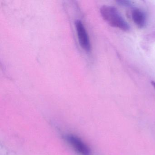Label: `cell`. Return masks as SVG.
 Listing matches in <instances>:
<instances>
[{
	"label": "cell",
	"instance_id": "obj_1",
	"mask_svg": "<svg viewBox=\"0 0 155 155\" xmlns=\"http://www.w3.org/2000/svg\"><path fill=\"white\" fill-rule=\"evenodd\" d=\"M100 13L103 19L111 27L125 31L129 30V25L115 7L102 6L100 8Z\"/></svg>",
	"mask_w": 155,
	"mask_h": 155
},
{
	"label": "cell",
	"instance_id": "obj_2",
	"mask_svg": "<svg viewBox=\"0 0 155 155\" xmlns=\"http://www.w3.org/2000/svg\"><path fill=\"white\" fill-rule=\"evenodd\" d=\"M75 27L80 45L84 50L89 52L91 50L90 42L84 25L81 21L78 20L75 21Z\"/></svg>",
	"mask_w": 155,
	"mask_h": 155
},
{
	"label": "cell",
	"instance_id": "obj_3",
	"mask_svg": "<svg viewBox=\"0 0 155 155\" xmlns=\"http://www.w3.org/2000/svg\"><path fill=\"white\" fill-rule=\"evenodd\" d=\"M66 138L73 148L81 155H90V150L88 147L78 137L73 135H68Z\"/></svg>",
	"mask_w": 155,
	"mask_h": 155
},
{
	"label": "cell",
	"instance_id": "obj_4",
	"mask_svg": "<svg viewBox=\"0 0 155 155\" xmlns=\"http://www.w3.org/2000/svg\"><path fill=\"white\" fill-rule=\"evenodd\" d=\"M133 21L138 28H141L146 25V16L144 12L139 8H134L131 12Z\"/></svg>",
	"mask_w": 155,
	"mask_h": 155
},
{
	"label": "cell",
	"instance_id": "obj_5",
	"mask_svg": "<svg viewBox=\"0 0 155 155\" xmlns=\"http://www.w3.org/2000/svg\"><path fill=\"white\" fill-rule=\"evenodd\" d=\"M118 4L120 5L121 6L124 7H130L131 5V2L129 1H123V0H120V1H117V2Z\"/></svg>",
	"mask_w": 155,
	"mask_h": 155
},
{
	"label": "cell",
	"instance_id": "obj_6",
	"mask_svg": "<svg viewBox=\"0 0 155 155\" xmlns=\"http://www.w3.org/2000/svg\"><path fill=\"white\" fill-rule=\"evenodd\" d=\"M151 85L152 86L154 87V88L155 89V81H152L151 82Z\"/></svg>",
	"mask_w": 155,
	"mask_h": 155
}]
</instances>
